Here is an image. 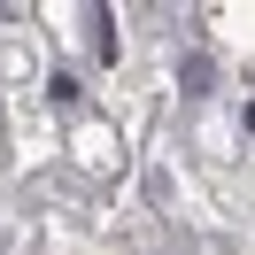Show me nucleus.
I'll return each instance as SVG.
<instances>
[{
    "label": "nucleus",
    "mask_w": 255,
    "mask_h": 255,
    "mask_svg": "<svg viewBox=\"0 0 255 255\" xmlns=\"http://www.w3.org/2000/svg\"><path fill=\"white\" fill-rule=\"evenodd\" d=\"M248 131H255V109H248Z\"/></svg>",
    "instance_id": "nucleus-2"
},
{
    "label": "nucleus",
    "mask_w": 255,
    "mask_h": 255,
    "mask_svg": "<svg viewBox=\"0 0 255 255\" xmlns=\"http://www.w3.org/2000/svg\"><path fill=\"white\" fill-rule=\"evenodd\" d=\"M93 54H101V62H116V31H109V8H93Z\"/></svg>",
    "instance_id": "nucleus-1"
}]
</instances>
